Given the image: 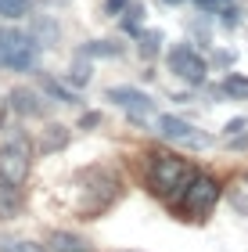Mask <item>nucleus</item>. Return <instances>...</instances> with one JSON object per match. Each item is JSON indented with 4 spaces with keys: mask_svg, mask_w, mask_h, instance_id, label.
Returning a JSON list of instances; mask_svg holds the SVG:
<instances>
[{
    "mask_svg": "<svg viewBox=\"0 0 248 252\" xmlns=\"http://www.w3.org/2000/svg\"><path fill=\"white\" fill-rule=\"evenodd\" d=\"M72 184L80 188V198H76L80 220H97L122 198V177L111 166H86L72 177Z\"/></svg>",
    "mask_w": 248,
    "mask_h": 252,
    "instance_id": "obj_1",
    "label": "nucleus"
},
{
    "mask_svg": "<svg viewBox=\"0 0 248 252\" xmlns=\"http://www.w3.org/2000/svg\"><path fill=\"white\" fill-rule=\"evenodd\" d=\"M194 177H198L194 162L176 152H151L148 162H144V184L165 202H176Z\"/></svg>",
    "mask_w": 248,
    "mask_h": 252,
    "instance_id": "obj_2",
    "label": "nucleus"
},
{
    "mask_svg": "<svg viewBox=\"0 0 248 252\" xmlns=\"http://www.w3.org/2000/svg\"><path fill=\"white\" fill-rule=\"evenodd\" d=\"M220 194H223V184H220L216 177L198 173V177L187 184V191L180 194V198H176L173 205H176V213L184 216V220H205V216H209L212 209H216Z\"/></svg>",
    "mask_w": 248,
    "mask_h": 252,
    "instance_id": "obj_3",
    "label": "nucleus"
},
{
    "mask_svg": "<svg viewBox=\"0 0 248 252\" xmlns=\"http://www.w3.org/2000/svg\"><path fill=\"white\" fill-rule=\"evenodd\" d=\"M32 169V144L22 126H7L4 141H0V173L7 180H15V184H26Z\"/></svg>",
    "mask_w": 248,
    "mask_h": 252,
    "instance_id": "obj_4",
    "label": "nucleus"
},
{
    "mask_svg": "<svg viewBox=\"0 0 248 252\" xmlns=\"http://www.w3.org/2000/svg\"><path fill=\"white\" fill-rule=\"evenodd\" d=\"M43 43L32 32L22 29H0V68H15V72H29L40 58Z\"/></svg>",
    "mask_w": 248,
    "mask_h": 252,
    "instance_id": "obj_5",
    "label": "nucleus"
},
{
    "mask_svg": "<svg viewBox=\"0 0 248 252\" xmlns=\"http://www.w3.org/2000/svg\"><path fill=\"white\" fill-rule=\"evenodd\" d=\"M165 65H169V72L180 76L187 87H205V79H209V62L198 54L194 43H176V47L165 54Z\"/></svg>",
    "mask_w": 248,
    "mask_h": 252,
    "instance_id": "obj_6",
    "label": "nucleus"
},
{
    "mask_svg": "<svg viewBox=\"0 0 248 252\" xmlns=\"http://www.w3.org/2000/svg\"><path fill=\"white\" fill-rule=\"evenodd\" d=\"M155 133H159L162 141L187 144V148H209L212 144L209 133H201L198 126H191L187 119H180V116H159V119H155Z\"/></svg>",
    "mask_w": 248,
    "mask_h": 252,
    "instance_id": "obj_7",
    "label": "nucleus"
},
{
    "mask_svg": "<svg viewBox=\"0 0 248 252\" xmlns=\"http://www.w3.org/2000/svg\"><path fill=\"white\" fill-rule=\"evenodd\" d=\"M51 94L47 90H32V87H15L7 94V108L15 112V116H22V119H43V116H51Z\"/></svg>",
    "mask_w": 248,
    "mask_h": 252,
    "instance_id": "obj_8",
    "label": "nucleus"
},
{
    "mask_svg": "<svg viewBox=\"0 0 248 252\" xmlns=\"http://www.w3.org/2000/svg\"><path fill=\"white\" fill-rule=\"evenodd\" d=\"M105 97L111 101V105H119L126 116H151L155 108V97H148L144 90H137V87H130V83H119V87H108L105 90Z\"/></svg>",
    "mask_w": 248,
    "mask_h": 252,
    "instance_id": "obj_9",
    "label": "nucleus"
},
{
    "mask_svg": "<svg viewBox=\"0 0 248 252\" xmlns=\"http://www.w3.org/2000/svg\"><path fill=\"white\" fill-rule=\"evenodd\" d=\"M47 249L51 252H94V245H90L83 234H72V231H51Z\"/></svg>",
    "mask_w": 248,
    "mask_h": 252,
    "instance_id": "obj_10",
    "label": "nucleus"
},
{
    "mask_svg": "<svg viewBox=\"0 0 248 252\" xmlns=\"http://www.w3.org/2000/svg\"><path fill=\"white\" fill-rule=\"evenodd\" d=\"M69 141H72V130H69V126L51 123L47 130H43V137H40V152H43V155H58V152L69 148Z\"/></svg>",
    "mask_w": 248,
    "mask_h": 252,
    "instance_id": "obj_11",
    "label": "nucleus"
},
{
    "mask_svg": "<svg viewBox=\"0 0 248 252\" xmlns=\"http://www.w3.org/2000/svg\"><path fill=\"white\" fill-rule=\"evenodd\" d=\"M22 184H15V180H7L4 173H0V220H11V216H18L22 209Z\"/></svg>",
    "mask_w": 248,
    "mask_h": 252,
    "instance_id": "obj_12",
    "label": "nucleus"
},
{
    "mask_svg": "<svg viewBox=\"0 0 248 252\" xmlns=\"http://www.w3.org/2000/svg\"><path fill=\"white\" fill-rule=\"evenodd\" d=\"M40 87L47 90V94L58 101V105H72V108H80V105H83L80 90H76V87H65L61 79H54V76H40Z\"/></svg>",
    "mask_w": 248,
    "mask_h": 252,
    "instance_id": "obj_13",
    "label": "nucleus"
},
{
    "mask_svg": "<svg viewBox=\"0 0 248 252\" xmlns=\"http://www.w3.org/2000/svg\"><path fill=\"white\" fill-rule=\"evenodd\" d=\"M140 26H144V4H140V0H130V7L119 15V29H122V32H130V36L137 40L140 32H144Z\"/></svg>",
    "mask_w": 248,
    "mask_h": 252,
    "instance_id": "obj_14",
    "label": "nucleus"
},
{
    "mask_svg": "<svg viewBox=\"0 0 248 252\" xmlns=\"http://www.w3.org/2000/svg\"><path fill=\"white\" fill-rule=\"evenodd\" d=\"M122 54V43L115 40H90L80 47V58H119Z\"/></svg>",
    "mask_w": 248,
    "mask_h": 252,
    "instance_id": "obj_15",
    "label": "nucleus"
},
{
    "mask_svg": "<svg viewBox=\"0 0 248 252\" xmlns=\"http://www.w3.org/2000/svg\"><path fill=\"white\" fill-rule=\"evenodd\" d=\"M162 43H165V36H162V29H144L140 36H137V51L144 54V58H159Z\"/></svg>",
    "mask_w": 248,
    "mask_h": 252,
    "instance_id": "obj_16",
    "label": "nucleus"
},
{
    "mask_svg": "<svg viewBox=\"0 0 248 252\" xmlns=\"http://www.w3.org/2000/svg\"><path fill=\"white\" fill-rule=\"evenodd\" d=\"M65 83L76 87V90H83V87L90 83V62H86V58L72 62V65H69V72H65Z\"/></svg>",
    "mask_w": 248,
    "mask_h": 252,
    "instance_id": "obj_17",
    "label": "nucleus"
},
{
    "mask_svg": "<svg viewBox=\"0 0 248 252\" xmlns=\"http://www.w3.org/2000/svg\"><path fill=\"white\" fill-rule=\"evenodd\" d=\"M223 90H227V97H234V101H248V76L230 72L223 79Z\"/></svg>",
    "mask_w": 248,
    "mask_h": 252,
    "instance_id": "obj_18",
    "label": "nucleus"
},
{
    "mask_svg": "<svg viewBox=\"0 0 248 252\" xmlns=\"http://www.w3.org/2000/svg\"><path fill=\"white\" fill-rule=\"evenodd\" d=\"M29 7H32V0H0V18H22V15H29Z\"/></svg>",
    "mask_w": 248,
    "mask_h": 252,
    "instance_id": "obj_19",
    "label": "nucleus"
},
{
    "mask_svg": "<svg viewBox=\"0 0 248 252\" xmlns=\"http://www.w3.org/2000/svg\"><path fill=\"white\" fill-rule=\"evenodd\" d=\"M0 252H51L47 242L36 245V242H15V238H0Z\"/></svg>",
    "mask_w": 248,
    "mask_h": 252,
    "instance_id": "obj_20",
    "label": "nucleus"
},
{
    "mask_svg": "<svg viewBox=\"0 0 248 252\" xmlns=\"http://www.w3.org/2000/svg\"><path fill=\"white\" fill-rule=\"evenodd\" d=\"M216 15H220V22H223V26H227V29H234V26H238V22H241V15H245V11H241V7L234 4V0H230V4H223V7L216 11Z\"/></svg>",
    "mask_w": 248,
    "mask_h": 252,
    "instance_id": "obj_21",
    "label": "nucleus"
},
{
    "mask_svg": "<svg viewBox=\"0 0 248 252\" xmlns=\"http://www.w3.org/2000/svg\"><path fill=\"white\" fill-rule=\"evenodd\" d=\"M234 62H238L234 51H216V54H212V65H216V68H230Z\"/></svg>",
    "mask_w": 248,
    "mask_h": 252,
    "instance_id": "obj_22",
    "label": "nucleus"
},
{
    "mask_svg": "<svg viewBox=\"0 0 248 252\" xmlns=\"http://www.w3.org/2000/svg\"><path fill=\"white\" fill-rule=\"evenodd\" d=\"M245 130H248V119H245V116H234L227 126H223V133H227V137H234V133H245Z\"/></svg>",
    "mask_w": 248,
    "mask_h": 252,
    "instance_id": "obj_23",
    "label": "nucleus"
},
{
    "mask_svg": "<svg viewBox=\"0 0 248 252\" xmlns=\"http://www.w3.org/2000/svg\"><path fill=\"white\" fill-rule=\"evenodd\" d=\"M126 7H130V0H105V15H111V18H119Z\"/></svg>",
    "mask_w": 248,
    "mask_h": 252,
    "instance_id": "obj_24",
    "label": "nucleus"
},
{
    "mask_svg": "<svg viewBox=\"0 0 248 252\" xmlns=\"http://www.w3.org/2000/svg\"><path fill=\"white\" fill-rule=\"evenodd\" d=\"M94 126H101V112H83L80 116V130H94Z\"/></svg>",
    "mask_w": 248,
    "mask_h": 252,
    "instance_id": "obj_25",
    "label": "nucleus"
},
{
    "mask_svg": "<svg viewBox=\"0 0 248 252\" xmlns=\"http://www.w3.org/2000/svg\"><path fill=\"white\" fill-rule=\"evenodd\" d=\"M230 148H234V152H248V133H234L230 137Z\"/></svg>",
    "mask_w": 248,
    "mask_h": 252,
    "instance_id": "obj_26",
    "label": "nucleus"
},
{
    "mask_svg": "<svg viewBox=\"0 0 248 252\" xmlns=\"http://www.w3.org/2000/svg\"><path fill=\"white\" fill-rule=\"evenodd\" d=\"M194 4H198L201 11H220L223 4H230V0H194Z\"/></svg>",
    "mask_w": 248,
    "mask_h": 252,
    "instance_id": "obj_27",
    "label": "nucleus"
},
{
    "mask_svg": "<svg viewBox=\"0 0 248 252\" xmlns=\"http://www.w3.org/2000/svg\"><path fill=\"white\" fill-rule=\"evenodd\" d=\"M230 202H234V209H238V213H248V198H241V194H234Z\"/></svg>",
    "mask_w": 248,
    "mask_h": 252,
    "instance_id": "obj_28",
    "label": "nucleus"
},
{
    "mask_svg": "<svg viewBox=\"0 0 248 252\" xmlns=\"http://www.w3.org/2000/svg\"><path fill=\"white\" fill-rule=\"evenodd\" d=\"M165 4H184V0H165Z\"/></svg>",
    "mask_w": 248,
    "mask_h": 252,
    "instance_id": "obj_29",
    "label": "nucleus"
},
{
    "mask_svg": "<svg viewBox=\"0 0 248 252\" xmlns=\"http://www.w3.org/2000/svg\"><path fill=\"white\" fill-rule=\"evenodd\" d=\"M245 184H248V177H245Z\"/></svg>",
    "mask_w": 248,
    "mask_h": 252,
    "instance_id": "obj_30",
    "label": "nucleus"
}]
</instances>
